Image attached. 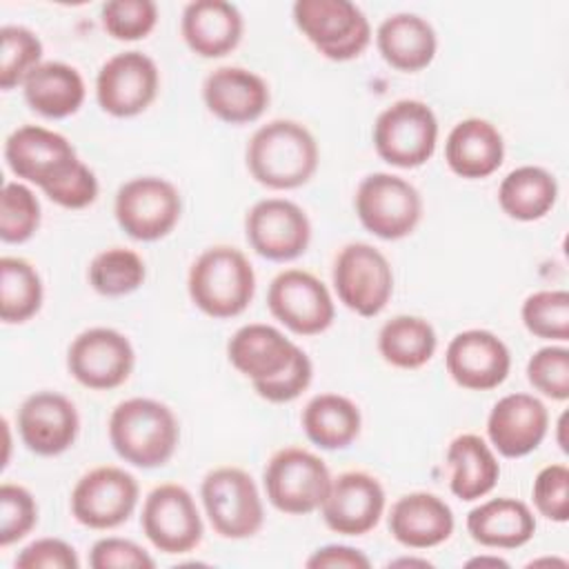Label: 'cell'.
<instances>
[{"mask_svg":"<svg viewBox=\"0 0 569 569\" xmlns=\"http://www.w3.org/2000/svg\"><path fill=\"white\" fill-rule=\"evenodd\" d=\"M4 160L18 178L38 184L64 209H84L98 198L96 173L58 131L38 124L18 127L4 142Z\"/></svg>","mask_w":569,"mask_h":569,"instance_id":"cell-1","label":"cell"},{"mask_svg":"<svg viewBox=\"0 0 569 569\" xmlns=\"http://www.w3.org/2000/svg\"><path fill=\"white\" fill-rule=\"evenodd\" d=\"M247 169L269 189L302 187L318 169L316 138L296 120H271L251 136Z\"/></svg>","mask_w":569,"mask_h":569,"instance_id":"cell-2","label":"cell"},{"mask_svg":"<svg viewBox=\"0 0 569 569\" xmlns=\"http://www.w3.org/2000/svg\"><path fill=\"white\" fill-rule=\"evenodd\" d=\"M109 440L124 462L153 469L171 460L180 427L167 405L151 398H129L116 405L109 416Z\"/></svg>","mask_w":569,"mask_h":569,"instance_id":"cell-3","label":"cell"},{"mask_svg":"<svg viewBox=\"0 0 569 569\" xmlns=\"http://www.w3.org/2000/svg\"><path fill=\"white\" fill-rule=\"evenodd\" d=\"M187 289L202 313L224 320L240 316L249 307L256 291V273L242 251L218 244L193 260Z\"/></svg>","mask_w":569,"mask_h":569,"instance_id":"cell-4","label":"cell"},{"mask_svg":"<svg viewBox=\"0 0 569 569\" xmlns=\"http://www.w3.org/2000/svg\"><path fill=\"white\" fill-rule=\"evenodd\" d=\"M293 22L325 58L336 62L358 58L371 42L367 16L349 0H298Z\"/></svg>","mask_w":569,"mask_h":569,"instance_id":"cell-5","label":"cell"},{"mask_svg":"<svg viewBox=\"0 0 569 569\" xmlns=\"http://www.w3.org/2000/svg\"><path fill=\"white\" fill-rule=\"evenodd\" d=\"M200 498L213 531L222 538H251L264 522L258 487L253 478L238 467H218L209 471L202 480Z\"/></svg>","mask_w":569,"mask_h":569,"instance_id":"cell-6","label":"cell"},{"mask_svg":"<svg viewBox=\"0 0 569 569\" xmlns=\"http://www.w3.org/2000/svg\"><path fill=\"white\" fill-rule=\"evenodd\" d=\"M436 142V113L420 100H398L376 118L373 147L393 167L413 169L425 164L433 156Z\"/></svg>","mask_w":569,"mask_h":569,"instance_id":"cell-7","label":"cell"},{"mask_svg":"<svg viewBox=\"0 0 569 569\" xmlns=\"http://www.w3.org/2000/svg\"><path fill=\"white\" fill-rule=\"evenodd\" d=\"M356 213L367 231L382 240L409 236L422 218L418 189L393 173H369L356 189Z\"/></svg>","mask_w":569,"mask_h":569,"instance_id":"cell-8","label":"cell"},{"mask_svg":"<svg viewBox=\"0 0 569 569\" xmlns=\"http://www.w3.org/2000/svg\"><path fill=\"white\" fill-rule=\"evenodd\" d=\"M262 482L269 502L278 511L305 516L320 509L331 485V473L316 453L287 447L271 456Z\"/></svg>","mask_w":569,"mask_h":569,"instance_id":"cell-9","label":"cell"},{"mask_svg":"<svg viewBox=\"0 0 569 569\" xmlns=\"http://www.w3.org/2000/svg\"><path fill=\"white\" fill-rule=\"evenodd\" d=\"M182 200L178 189L158 176H140L124 182L116 193L113 213L120 229L142 242H153L173 231Z\"/></svg>","mask_w":569,"mask_h":569,"instance_id":"cell-10","label":"cell"},{"mask_svg":"<svg viewBox=\"0 0 569 569\" xmlns=\"http://www.w3.org/2000/svg\"><path fill=\"white\" fill-rule=\"evenodd\" d=\"M331 278L340 302L365 318L378 316L393 293L389 260L367 242L342 247L336 256Z\"/></svg>","mask_w":569,"mask_h":569,"instance_id":"cell-11","label":"cell"},{"mask_svg":"<svg viewBox=\"0 0 569 569\" xmlns=\"http://www.w3.org/2000/svg\"><path fill=\"white\" fill-rule=\"evenodd\" d=\"M140 525L149 542L162 553H187L202 540V518L189 489L164 482L144 498Z\"/></svg>","mask_w":569,"mask_h":569,"instance_id":"cell-12","label":"cell"},{"mask_svg":"<svg viewBox=\"0 0 569 569\" xmlns=\"http://www.w3.org/2000/svg\"><path fill=\"white\" fill-rule=\"evenodd\" d=\"M136 353L127 336L109 327H91L73 338L67 351L69 373L89 389H116L131 376Z\"/></svg>","mask_w":569,"mask_h":569,"instance_id":"cell-13","label":"cell"},{"mask_svg":"<svg viewBox=\"0 0 569 569\" xmlns=\"http://www.w3.org/2000/svg\"><path fill=\"white\" fill-rule=\"evenodd\" d=\"M267 305L276 320L300 336L322 333L336 316L329 289L322 280L302 269L278 273L269 284Z\"/></svg>","mask_w":569,"mask_h":569,"instance_id":"cell-14","label":"cell"},{"mask_svg":"<svg viewBox=\"0 0 569 569\" xmlns=\"http://www.w3.org/2000/svg\"><path fill=\"white\" fill-rule=\"evenodd\" d=\"M138 505V482L120 467H96L71 491V513L89 529H113L129 520Z\"/></svg>","mask_w":569,"mask_h":569,"instance_id":"cell-15","label":"cell"},{"mask_svg":"<svg viewBox=\"0 0 569 569\" xmlns=\"http://www.w3.org/2000/svg\"><path fill=\"white\" fill-rule=\"evenodd\" d=\"M160 73L142 51H122L109 58L96 78V98L102 111L116 118L142 113L158 96Z\"/></svg>","mask_w":569,"mask_h":569,"instance_id":"cell-16","label":"cell"},{"mask_svg":"<svg viewBox=\"0 0 569 569\" xmlns=\"http://www.w3.org/2000/svg\"><path fill=\"white\" fill-rule=\"evenodd\" d=\"M244 231L251 249L276 262L302 256L311 240V222L307 213L284 198H264L256 202L244 218Z\"/></svg>","mask_w":569,"mask_h":569,"instance_id":"cell-17","label":"cell"},{"mask_svg":"<svg viewBox=\"0 0 569 569\" xmlns=\"http://www.w3.org/2000/svg\"><path fill=\"white\" fill-rule=\"evenodd\" d=\"M445 365L456 385L471 391H489L507 380L511 353L496 333L467 329L447 345Z\"/></svg>","mask_w":569,"mask_h":569,"instance_id":"cell-18","label":"cell"},{"mask_svg":"<svg viewBox=\"0 0 569 569\" xmlns=\"http://www.w3.org/2000/svg\"><path fill=\"white\" fill-rule=\"evenodd\" d=\"M320 511L331 531L362 536L378 525L385 511V489L378 478L365 471H345L331 478Z\"/></svg>","mask_w":569,"mask_h":569,"instance_id":"cell-19","label":"cell"},{"mask_svg":"<svg viewBox=\"0 0 569 569\" xmlns=\"http://www.w3.org/2000/svg\"><path fill=\"white\" fill-rule=\"evenodd\" d=\"M78 429V411L62 393H31L18 409L20 438L27 449L38 456H58L67 451L76 442Z\"/></svg>","mask_w":569,"mask_h":569,"instance_id":"cell-20","label":"cell"},{"mask_svg":"<svg viewBox=\"0 0 569 569\" xmlns=\"http://www.w3.org/2000/svg\"><path fill=\"white\" fill-rule=\"evenodd\" d=\"M547 427V407L531 393L502 396L487 418V436L505 458H522L538 449Z\"/></svg>","mask_w":569,"mask_h":569,"instance_id":"cell-21","label":"cell"},{"mask_svg":"<svg viewBox=\"0 0 569 569\" xmlns=\"http://www.w3.org/2000/svg\"><path fill=\"white\" fill-rule=\"evenodd\" d=\"M202 100L218 120L247 124L264 113L269 87L258 73L244 67H220L207 76Z\"/></svg>","mask_w":569,"mask_h":569,"instance_id":"cell-22","label":"cell"},{"mask_svg":"<svg viewBox=\"0 0 569 569\" xmlns=\"http://www.w3.org/2000/svg\"><path fill=\"white\" fill-rule=\"evenodd\" d=\"M242 16L236 4L224 0H196L182 11L180 31L187 47L202 58L231 53L242 38Z\"/></svg>","mask_w":569,"mask_h":569,"instance_id":"cell-23","label":"cell"},{"mask_svg":"<svg viewBox=\"0 0 569 569\" xmlns=\"http://www.w3.org/2000/svg\"><path fill=\"white\" fill-rule=\"evenodd\" d=\"M296 351L298 345L284 338L276 327L262 322L240 327L227 342L229 362L249 378L251 385L276 378L291 365Z\"/></svg>","mask_w":569,"mask_h":569,"instance_id":"cell-24","label":"cell"},{"mask_svg":"<svg viewBox=\"0 0 569 569\" xmlns=\"http://www.w3.org/2000/svg\"><path fill=\"white\" fill-rule=\"evenodd\" d=\"M453 525L451 507L427 491H413L398 498L389 513L391 536L411 549H429L449 540Z\"/></svg>","mask_w":569,"mask_h":569,"instance_id":"cell-25","label":"cell"},{"mask_svg":"<svg viewBox=\"0 0 569 569\" xmlns=\"http://www.w3.org/2000/svg\"><path fill=\"white\" fill-rule=\"evenodd\" d=\"M445 160L449 169L467 180L487 178L505 160L502 133L482 118L458 122L445 142Z\"/></svg>","mask_w":569,"mask_h":569,"instance_id":"cell-26","label":"cell"},{"mask_svg":"<svg viewBox=\"0 0 569 569\" xmlns=\"http://www.w3.org/2000/svg\"><path fill=\"white\" fill-rule=\"evenodd\" d=\"M467 531L482 547L518 549L533 538L536 516L522 500L491 498L469 511Z\"/></svg>","mask_w":569,"mask_h":569,"instance_id":"cell-27","label":"cell"},{"mask_svg":"<svg viewBox=\"0 0 569 569\" xmlns=\"http://www.w3.org/2000/svg\"><path fill=\"white\" fill-rule=\"evenodd\" d=\"M376 44L387 64L413 73L431 64L438 38L433 27L416 13H393L376 31Z\"/></svg>","mask_w":569,"mask_h":569,"instance_id":"cell-28","label":"cell"},{"mask_svg":"<svg viewBox=\"0 0 569 569\" xmlns=\"http://www.w3.org/2000/svg\"><path fill=\"white\" fill-rule=\"evenodd\" d=\"M27 104L44 118L73 116L84 102V80L67 62H40L22 82Z\"/></svg>","mask_w":569,"mask_h":569,"instance_id":"cell-29","label":"cell"},{"mask_svg":"<svg viewBox=\"0 0 569 569\" xmlns=\"http://www.w3.org/2000/svg\"><path fill=\"white\" fill-rule=\"evenodd\" d=\"M447 465L451 469L449 489L465 502L487 496L500 476L498 458L476 433H462L451 440L447 449Z\"/></svg>","mask_w":569,"mask_h":569,"instance_id":"cell-30","label":"cell"},{"mask_svg":"<svg viewBox=\"0 0 569 569\" xmlns=\"http://www.w3.org/2000/svg\"><path fill=\"white\" fill-rule=\"evenodd\" d=\"M302 429L320 449H345L360 433V409L353 400L338 393H320L302 409Z\"/></svg>","mask_w":569,"mask_h":569,"instance_id":"cell-31","label":"cell"},{"mask_svg":"<svg viewBox=\"0 0 569 569\" xmlns=\"http://www.w3.org/2000/svg\"><path fill=\"white\" fill-rule=\"evenodd\" d=\"M558 198L556 178L533 164L509 171L498 187L500 209L520 222H533L545 218Z\"/></svg>","mask_w":569,"mask_h":569,"instance_id":"cell-32","label":"cell"},{"mask_svg":"<svg viewBox=\"0 0 569 569\" xmlns=\"http://www.w3.org/2000/svg\"><path fill=\"white\" fill-rule=\"evenodd\" d=\"M438 338L433 327L418 316H396L378 333L380 356L398 369H418L436 353Z\"/></svg>","mask_w":569,"mask_h":569,"instance_id":"cell-33","label":"cell"},{"mask_svg":"<svg viewBox=\"0 0 569 569\" xmlns=\"http://www.w3.org/2000/svg\"><path fill=\"white\" fill-rule=\"evenodd\" d=\"M42 280L36 267L22 258H0V318L20 325L33 318L42 305Z\"/></svg>","mask_w":569,"mask_h":569,"instance_id":"cell-34","label":"cell"},{"mask_svg":"<svg viewBox=\"0 0 569 569\" xmlns=\"http://www.w3.org/2000/svg\"><path fill=\"white\" fill-rule=\"evenodd\" d=\"M147 269L142 258L124 247L100 251L89 264V284L107 298H118L136 291L144 282Z\"/></svg>","mask_w":569,"mask_h":569,"instance_id":"cell-35","label":"cell"},{"mask_svg":"<svg viewBox=\"0 0 569 569\" xmlns=\"http://www.w3.org/2000/svg\"><path fill=\"white\" fill-rule=\"evenodd\" d=\"M520 316L536 338L569 340V293L565 289H542L527 296Z\"/></svg>","mask_w":569,"mask_h":569,"instance_id":"cell-36","label":"cell"},{"mask_svg":"<svg viewBox=\"0 0 569 569\" xmlns=\"http://www.w3.org/2000/svg\"><path fill=\"white\" fill-rule=\"evenodd\" d=\"M0 87L4 91L22 84L40 64L42 42L27 27L7 24L0 29Z\"/></svg>","mask_w":569,"mask_h":569,"instance_id":"cell-37","label":"cell"},{"mask_svg":"<svg viewBox=\"0 0 569 569\" xmlns=\"http://www.w3.org/2000/svg\"><path fill=\"white\" fill-rule=\"evenodd\" d=\"M40 224V202L22 182H4L0 196V238L11 244L29 240Z\"/></svg>","mask_w":569,"mask_h":569,"instance_id":"cell-38","label":"cell"},{"mask_svg":"<svg viewBox=\"0 0 569 569\" xmlns=\"http://www.w3.org/2000/svg\"><path fill=\"white\" fill-rule=\"evenodd\" d=\"M102 29L116 40H140L158 22V7L151 0H111L102 4Z\"/></svg>","mask_w":569,"mask_h":569,"instance_id":"cell-39","label":"cell"},{"mask_svg":"<svg viewBox=\"0 0 569 569\" xmlns=\"http://www.w3.org/2000/svg\"><path fill=\"white\" fill-rule=\"evenodd\" d=\"M527 378L536 391L551 400L569 398V349L542 347L527 362Z\"/></svg>","mask_w":569,"mask_h":569,"instance_id":"cell-40","label":"cell"},{"mask_svg":"<svg viewBox=\"0 0 569 569\" xmlns=\"http://www.w3.org/2000/svg\"><path fill=\"white\" fill-rule=\"evenodd\" d=\"M38 522L36 498L20 485L0 487V547L22 540Z\"/></svg>","mask_w":569,"mask_h":569,"instance_id":"cell-41","label":"cell"},{"mask_svg":"<svg viewBox=\"0 0 569 569\" xmlns=\"http://www.w3.org/2000/svg\"><path fill=\"white\" fill-rule=\"evenodd\" d=\"M531 498L540 516L553 522L569 520V469L565 465H547L538 471Z\"/></svg>","mask_w":569,"mask_h":569,"instance_id":"cell-42","label":"cell"},{"mask_svg":"<svg viewBox=\"0 0 569 569\" xmlns=\"http://www.w3.org/2000/svg\"><path fill=\"white\" fill-rule=\"evenodd\" d=\"M311 378H313V365L309 356L298 347L291 365L271 380L253 382V391L267 402H291L302 391H307V387L311 385Z\"/></svg>","mask_w":569,"mask_h":569,"instance_id":"cell-43","label":"cell"},{"mask_svg":"<svg viewBox=\"0 0 569 569\" xmlns=\"http://www.w3.org/2000/svg\"><path fill=\"white\" fill-rule=\"evenodd\" d=\"M93 569H153V558L133 540L100 538L89 553Z\"/></svg>","mask_w":569,"mask_h":569,"instance_id":"cell-44","label":"cell"},{"mask_svg":"<svg viewBox=\"0 0 569 569\" xmlns=\"http://www.w3.org/2000/svg\"><path fill=\"white\" fill-rule=\"evenodd\" d=\"M20 569H78L80 560L76 549L60 538H40L27 545L16 556Z\"/></svg>","mask_w":569,"mask_h":569,"instance_id":"cell-45","label":"cell"},{"mask_svg":"<svg viewBox=\"0 0 569 569\" xmlns=\"http://www.w3.org/2000/svg\"><path fill=\"white\" fill-rule=\"evenodd\" d=\"M309 569H369L371 562L369 558L356 549V547H347V545H327L316 549L307 562Z\"/></svg>","mask_w":569,"mask_h":569,"instance_id":"cell-46","label":"cell"},{"mask_svg":"<svg viewBox=\"0 0 569 569\" xmlns=\"http://www.w3.org/2000/svg\"><path fill=\"white\" fill-rule=\"evenodd\" d=\"M467 567H502V569H507L509 562L498 556H480V558H471L467 562Z\"/></svg>","mask_w":569,"mask_h":569,"instance_id":"cell-47","label":"cell"},{"mask_svg":"<svg viewBox=\"0 0 569 569\" xmlns=\"http://www.w3.org/2000/svg\"><path fill=\"white\" fill-rule=\"evenodd\" d=\"M389 567H433L429 560H418V558H398L391 560Z\"/></svg>","mask_w":569,"mask_h":569,"instance_id":"cell-48","label":"cell"}]
</instances>
